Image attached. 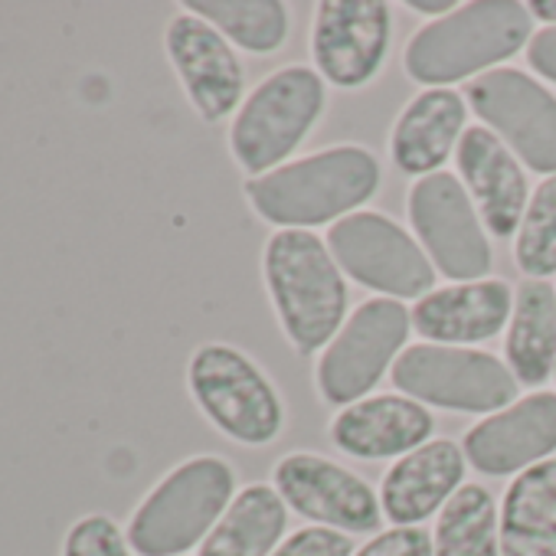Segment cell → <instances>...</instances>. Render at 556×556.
<instances>
[{
	"label": "cell",
	"mask_w": 556,
	"mask_h": 556,
	"mask_svg": "<svg viewBox=\"0 0 556 556\" xmlns=\"http://www.w3.org/2000/svg\"><path fill=\"white\" fill-rule=\"evenodd\" d=\"M262 278L286 341L302 357L338 338L348 315V282L321 236L312 229L271 232L262 249Z\"/></svg>",
	"instance_id": "obj_1"
},
{
	"label": "cell",
	"mask_w": 556,
	"mask_h": 556,
	"mask_svg": "<svg viewBox=\"0 0 556 556\" xmlns=\"http://www.w3.org/2000/svg\"><path fill=\"white\" fill-rule=\"evenodd\" d=\"M380 187V161L361 144H338L245 180L258 219L305 229L357 213Z\"/></svg>",
	"instance_id": "obj_2"
},
{
	"label": "cell",
	"mask_w": 556,
	"mask_h": 556,
	"mask_svg": "<svg viewBox=\"0 0 556 556\" xmlns=\"http://www.w3.org/2000/svg\"><path fill=\"white\" fill-rule=\"evenodd\" d=\"M530 8L517 0H475L413 34L403 53L406 76L419 86L448 89L484 76L530 47Z\"/></svg>",
	"instance_id": "obj_3"
},
{
	"label": "cell",
	"mask_w": 556,
	"mask_h": 556,
	"mask_svg": "<svg viewBox=\"0 0 556 556\" xmlns=\"http://www.w3.org/2000/svg\"><path fill=\"white\" fill-rule=\"evenodd\" d=\"M236 497V471L219 455L170 468L135 507L128 543L138 556H184L200 546Z\"/></svg>",
	"instance_id": "obj_4"
},
{
	"label": "cell",
	"mask_w": 556,
	"mask_h": 556,
	"mask_svg": "<svg viewBox=\"0 0 556 556\" xmlns=\"http://www.w3.org/2000/svg\"><path fill=\"white\" fill-rule=\"evenodd\" d=\"M328 92L318 70L286 66L262 79L239 105L229 125V154L249 174L262 177L282 167L308 138L325 112Z\"/></svg>",
	"instance_id": "obj_5"
},
{
	"label": "cell",
	"mask_w": 556,
	"mask_h": 556,
	"mask_svg": "<svg viewBox=\"0 0 556 556\" xmlns=\"http://www.w3.org/2000/svg\"><path fill=\"white\" fill-rule=\"evenodd\" d=\"M187 390L213 429L239 445H268L286 426L282 396L232 344H203L187 361Z\"/></svg>",
	"instance_id": "obj_6"
},
{
	"label": "cell",
	"mask_w": 556,
	"mask_h": 556,
	"mask_svg": "<svg viewBox=\"0 0 556 556\" xmlns=\"http://www.w3.org/2000/svg\"><path fill=\"white\" fill-rule=\"evenodd\" d=\"M393 383L403 396L452 413H501L517 396V380L488 351L413 344L393 364Z\"/></svg>",
	"instance_id": "obj_7"
},
{
	"label": "cell",
	"mask_w": 556,
	"mask_h": 556,
	"mask_svg": "<svg viewBox=\"0 0 556 556\" xmlns=\"http://www.w3.org/2000/svg\"><path fill=\"white\" fill-rule=\"evenodd\" d=\"M328 249L341 271L383 299H422L435 286V265L422 245L387 213L357 210L328 229Z\"/></svg>",
	"instance_id": "obj_8"
},
{
	"label": "cell",
	"mask_w": 556,
	"mask_h": 556,
	"mask_svg": "<svg viewBox=\"0 0 556 556\" xmlns=\"http://www.w3.org/2000/svg\"><path fill=\"white\" fill-rule=\"evenodd\" d=\"M413 318L396 299L364 302L318 361V393L328 406L361 403L406 348Z\"/></svg>",
	"instance_id": "obj_9"
},
{
	"label": "cell",
	"mask_w": 556,
	"mask_h": 556,
	"mask_svg": "<svg viewBox=\"0 0 556 556\" xmlns=\"http://www.w3.org/2000/svg\"><path fill=\"white\" fill-rule=\"evenodd\" d=\"M409 223L429 262L455 282H481L491 271L484 223L455 174H429L409 187Z\"/></svg>",
	"instance_id": "obj_10"
},
{
	"label": "cell",
	"mask_w": 556,
	"mask_h": 556,
	"mask_svg": "<svg viewBox=\"0 0 556 556\" xmlns=\"http://www.w3.org/2000/svg\"><path fill=\"white\" fill-rule=\"evenodd\" d=\"M465 96L520 164L546 177L556 174V96L520 70H491L468 83Z\"/></svg>",
	"instance_id": "obj_11"
},
{
	"label": "cell",
	"mask_w": 556,
	"mask_h": 556,
	"mask_svg": "<svg viewBox=\"0 0 556 556\" xmlns=\"http://www.w3.org/2000/svg\"><path fill=\"white\" fill-rule=\"evenodd\" d=\"M271 481L282 501L299 517L312 520V527H328L341 533L380 530L383 507L374 488L361 475L325 455L292 452L278 458Z\"/></svg>",
	"instance_id": "obj_12"
},
{
	"label": "cell",
	"mask_w": 556,
	"mask_h": 556,
	"mask_svg": "<svg viewBox=\"0 0 556 556\" xmlns=\"http://www.w3.org/2000/svg\"><path fill=\"white\" fill-rule=\"evenodd\" d=\"M393 17L383 0H325L312 24L318 76L338 89L367 86L390 50Z\"/></svg>",
	"instance_id": "obj_13"
},
{
	"label": "cell",
	"mask_w": 556,
	"mask_h": 556,
	"mask_svg": "<svg viewBox=\"0 0 556 556\" xmlns=\"http://www.w3.org/2000/svg\"><path fill=\"white\" fill-rule=\"evenodd\" d=\"M164 53L180 89L203 122H223L239 109L245 73L232 43L203 17L180 11L164 30Z\"/></svg>",
	"instance_id": "obj_14"
},
{
	"label": "cell",
	"mask_w": 556,
	"mask_h": 556,
	"mask_svg": "<svg viewBox=\"0 0 556 556\" xmlns=\"http://www.w3.org/2000/svg\"><path fill=\"white\" fill-rule=\"evenodd\" d=\"M465 458L491 478L520 475L556 452V393H530L475 422L462 442Z\"/></svg>",
	"instance_id": "obj_15"
},
{
	"label": "cell",
	"mask_w": 556,
	"mask_h": 556,
	"mask_svg": "<svg viewBox=\"0 0 556 556\" xmlns=\"http://www.w3.org/2000/svg\"><path fill=\"white\" fill-rule=\"evenodd\" d=\"M458 180L465 184L481 223L491 236H517L527 210V174L517 154L484 125L465 128L458 148Z\"/></svg>",
	"instance_id": "obj_16"
},
{
	"label": "cell",
	"mask_w": 556,
	"mask_h": 556,
	"mask_svg": "<svg viewBox=\"0 0 556 556\" xmlns=\"http://www.w3.org/2000/svg\"><path fill=\"white\" fill-rule=\"evenodd\" d=\"M514 308V289L504 278H481V282H455L432 289L413 305V328L429 344L471 348L497 338L507 328Z\"/></svg>",
	"instance_id": "obj_17"
},
{
	"label": "cell",
	"mask_w": 556,
	"mask_h": 556,
	"mask_svg": "<svg viewBox=\"0 0 556 556\" xmlns=\"http://www.w3.org/2000/svg\"><path fill=\"white\" fill-rule=\"evenodd\" d=\"M432 429L435 419L422 403L390 393V396H370L354 406H344L331 419L328 435L338 452L351 458L380 462V458H403L416 452L419 445L429 442Z\"/></svg>",
	"instance_id": "obj_18"
},
{
	"label": "cell",
	"mask_w": 556,
	"mask_h": 556,
	"mask_svg": "<svg viewBox=\"0 0 556 556\" xmlns=\"http://www.w3.org/2000/svg\"><path fill=\"white\" fill-rule=\"evenodd\" d=\"M465 452L448 439H432L390 465L380 481V507L393 527H419L439 514L465 478Z\"/></svg>",
	"instance_id": "obj_19"
},
{
	"label": "cell",
	"mask_w": 556,
	"mask_h": 556,
	"mask_svg": "<svg viewBox=\"0 0 556 556\" xmlns=\"http://www.w3.org/2000/svg\"><path fill=\"white\" fill-rule=\"evenodd\" d=\"M465 135V96L455 89H426L406 102L390 131V157L409 177L439 174Z\"/></svg>",
	"instance_id": "obj_20"
},
{
	"label": "cell",
	"mask_w": 556,
	"mask_h": 556,
	"mask_svg": "<svg viewBox=\"0 0 556 556\" xmlns=\"http://www.w3.org/2000/svg\"><path fill=\"white\" fill-rule=\"evenodd\" d=\"M504 357L514 380L527 387L546 383L556 370V292L540 278H523L514 289Z\"/></svg>",
	"instance_id": "obj_21"
},
{
	"label": "cell",
	"mask_w": 556,
	"mask_h": 556,
	"mask_svg": "<svg viewBox=\"0 0 556 556\" xmlns=\"http://www.w3.org/2000/svg\"><path fill=\"white\" fill-rule=\"evenodd\" d=\"M501 556H556V458L510 481L501 504Z\"/></svg>",
	"instance_id": "obj_22"
},
{
	"label": "cell",
	"mask_w": 556,
	"mask_h": 556,
	"mask_svg": "<svg viewBox=\"0 0 556 556\" xmlns=\"http://www.w3.org/2000/svg\"><path fill=\"white\" fill-rule=\"evenodd\" d=\"M286 527L289 504L275 484H249L200 543V556H271L286 536Z\"/></svg>",
	"instance_id": "obj_23"
},
{
	"label": "cell",
	"mask_w": 556,
	"mask_h": 556,
	"mask_svg": "<svg viewBox=\"0 0 556 556\" xmlns=\"http://www.w3.org/2000/svg\"><path fill=\"white\" fill-rule=\"evenodd\" d=\"M432 556H501L497 504L484 484H462L439 510Z\"/></svg>",
	"instance_id": "obj_24"
},
{
	"label": "cell",
	"mask_w": 556,
	"mask_h": 556,
	"mask_svg": "<svg viewBox=\"0 0 556 556\" xmlns=\"http://www.w3.org/2000/svg\"><path fill=\"white\" fill-rule=\"evenodd\" d=\"M184 11L203 17L232 47L255 56L282 50L289 40V8L278 0H193Z\"/></svg>",
	"instance_id": "obj_25"
},
{
	"label": "cell",
	"mask_w": 556,
	"mask_h": 556,
	"mask_svg": "<svg viewBox=\"0 0 556 556\" xmlns=\"http://www.w3.org/2000/svg\"><path fill=\"white\" fill-rule=\"evenodd\" d=\"M514 258L527 278H540V282L556 271V174L543 177L527 200L514 236Z\"/></svg>",
	"instance_id": "obj_26"
},
{
	"label": "cell",
	"mask_w": 556,
	"mask_h": 556,
	"mask_svg": "<svg viewBox=\"0 0 556 556\" xmlns=\"http://www.w3.org/2000/svg\"><path fill=\"white\" fill-rule=\"evenodd\" d=\"M63 556H135V549L109 514H86L66 530Z\"/></svg>",
	"instance_id": "obj_27"
},
{
	"label": "cell",
	"mask_w": 556,
	"mask_h": 556,
	"mask_svg": "<svg viewBox=\"0 0 556 556\" xmlns=\"http://www.w3.org/2000/svg\"><path fill=\"white\" fill-rule=\"evenodd\" d=\"M271 556H354V540L328 527H302L275 546Z\"/></svg>",
	"instance_id": "obj_28"
},
{
	"label": "cell",
	"mask_w": 556,
	"mask_h": 556,
	"mask_svg": "<svg viewBox=\"0 0 556 556\" xmlns=\"http://www.w3.org/2000/svg\"><path fill=\"white\" fill-rule=\"evenodd\" d=\"M354 556H432V533L426 527H393L377 533Z\"/></svg>",
	"instance_id": "obj_29"
},
{
	"label": "cell",
	"mask_w": 556,
	"mask_h": 556,
	"mask_svg": "<svg viewBox=\"0 0 556 556\" xmlns=\"http://www.w3.org/2000/svg\"><path fill=\"white\" fill-rule=\"evenodd\" d=\"M527 60H530V70L536 76L556 83V27H543L540 34L530 37Z\"/></svg>",
	"instance_id": "obj_30"
},
{
	"label": "cell",
	"mask_w": 556,
	"mask_h": 556,
	"mask_svg": "<svg viewBox=\"0 0 556 556\" xmlns=\"http://www.w3.org/2000/svg\"><path fill=\"white\" fill-rule=\"evenodd\" d=\"M409 11H416V14H426V17H448L452 11H458V4H452V0H409L406 4Z\"/></svg>",
	"instance_id": "obj_31"
},
{
	"label": "cell",
	"mask_w": 556,
	"mask_h": 556,
	"mask_svg": "<svg viewBox=\"0 0 556 556\" xmlns=\"http://www.w3.org/2000/svg\"><path fill=\"white\" fill-rule=\"evenodd\" d=\"M527 8H530V17L543 21L546 27H556V0H533Z\"/></svg>",
	"instance_id": "obj_32"
},
{
	"label": "cell",
	"mask_w": 556,
	"mask_h": 556,
	"mask_svg": "<svg viewBox=\"0 0 556 556\" xmlns=\"http://www.w3.org/2000/svg\"><path fill=\"white\" fill-rule=\"evenodd\" d=\"M553 377H556V370H553Z\"/></svg>",
	"instance_id": "obj_33"
}]
</instances>
